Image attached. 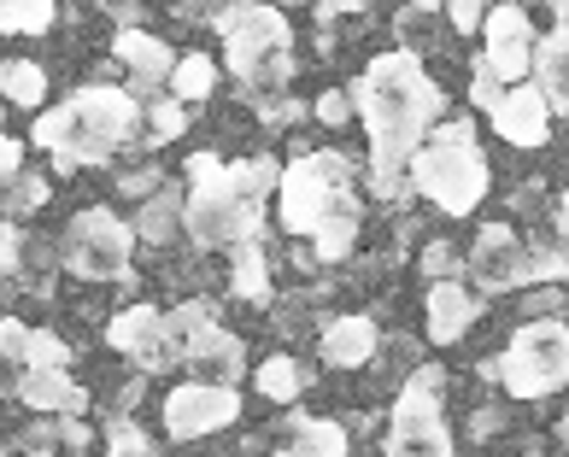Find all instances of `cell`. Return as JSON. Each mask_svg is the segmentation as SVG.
Returning <instances> with one entry per match:
<instances>
[{
  "mask_svg": "<svg viewBox=\"0 0 569 457\" xmlns=\"http://www.w3.org/2000/svg\"><path fill=\"white\" fill-rule=\"evenodd\" d=\"M347 94H352V112L365 118V135H370V194L382 205L406 200L411 194L406 164L417 153V141L447 118L440 82L423 71V59L411 48H388L370 59L365 77Z\"/></svg>",
  "mask_w": 569,
  "mask_h": 457,
  "instance_id": "cell-1",
  "label": "cell"
},
{
  "mask_svg": "<svg viewBox=\"0 0 569 457\" xmlns=\"http://www.w3.org/2000/svg\"><path fill=\"white\" fill-rule=\"evenodd\" d=\"M282 164L277 159H218L194 153L188 159V200H182V228L194 246H241L264 228V205L277 194Z\"/></svg>",
  "mask_w": 569,
  "mask_h": 457,
  "instance_id": "cell-2",
  "label": "cell"
},
{
  "mask_svg": "<svg viewBox=\"0 0 569 457\" xmlns=\"http://www.w3.org/2000/svg\"><path fill=\"white\" fill-rule=\"evenodd\" d=\"M136 130H141V100L130 89L94 82V89H77L36 118V148L59 171H82V164H107L112 153H123Z\"/></svg>",
  "mask_w": 569,
  "mask_h": 457,
  "instance_id": "cell-3",
  "label": "cell"
},
{
  "mask_svg": "<svg viewBox=\"0 0 569 457\" xmlns=\"http://www.w3.org/2000/svg\"><path fill=\"white\" fill-rule=\"evenodd\" d=\"M406 176H411V194H423L447 217H470L493 189V164L481 153L470 118H440L435 130L417 141Z\"/></svg>",
  "mask_w": 569,
  "mask_h": 457,
  "instance_id": "cell-4",
  "label": "cell"
},
{
  "mask_svg": "<svg viewBox=\"0 0 569 457\" xmlns=\"http://www.w3.org/2000/svg\"><path fill=\"white\" fill-rule=\"evenodd\" d=\"M212 30L223 41V65L236 71L247 100L288 94V77H293V24H288L277 7H264V0H223V7L212 12Z\"/></svg>",
  "mask_w": 569,
  "mask_h": 457,
  "instance_id": "cell-5",
  "label": "cell"
},
{
  "mask_svg": "<svg viewBox=\"0 0 569 457\" xmlns=\"http://www.w3.org/2000/svg\"><path fill=\"white\" fill-rule=\"evenodd\" d=\"M493 382L511 399H552V393L569 387V323L558 311L517 323V335L493 358Z\"/></svg>",
  "mask_w": 569,
  "mask_h": 457,
  "instance_id": "cell-6",
  "label": "cell"
},
{
  "mask_svg": "<svg viewBox=\"0 0 569 457\" xmlns=\"http://www.w3.org/2000/svg\"><path fill=\"white\" fill-rule=\"evenodd\" d=\"M277 217L288 235H311L329 212H341V205H352V159L347 153H300L282 164L277 176Z\"/></svg>",
  "mask_w": 569,
  "mask_h": 457,
  "instance_id": "cell-7",
  "label": "cell"
},
{
  "mask_svg": "<svg viewBox=\"0 0 569 457\" xmlns=\"http://www.w3.org/2000/svg\"><path fill=\"white\" fill-rule=\"evenodd\" d=\"M440 387H447V376H440L435 364H423L406 387H399V399L388 410V440H382L388 457H417V451L452 457L458 451L452 428H447V399H440Z\"/></svg>",
  "mask_w": 569,
  "mask_h": 457,
  "instance_id": "cell-8",
  "label": "cell"
},
{
  "mask_svg": "<svg viewBox=\"0 0 569 457\" xmlns=\"http://www.w3.org/2000/svg\"><path fill=\"white\" fill-rule=\"evenodd\" d=\"M136 258V223H123L107 205H89L59 235V264L82 282H123Z\"/></svg>",
  "mask_w": 569,
  "mask_h": 457,
  "instance_id": "cell-9",
  "label": "cell"
},
{
  "mask_svg": "<svg viewBox=\"0 0 569 457\" xmlns=\"http://www.w3.org/2000/svg\"><path fill=\"white\" fill-rule=\"evenodd\" d=\"M241 423V393L236 382H182L164 393V434L171 440H206V434H223V428H236Z\"/></svg>",
  "mask_w": 569,
  "mask_h": 457,
  "instance_id": "cell-10",
  "label": "cell"
},
{
  "mask_svg": "<svg viewBox=\"0 0 569 457\" xmlns=\"http://www.w3.org/2000/svg\"><path fill=\"white\" fill-rule=\"evenodd\" d=\"M463 282H476L481 294H511L529 282V241L511 223H488L476 246L463 253Z\"/></svg>",
  "mask_w": 569,
  "mask_h": 457,
  "instance_id": "cell-11",
  "label": "cell"
},
{
  "mask_svg": "<svg viewBox=\"0 0 569 457\" xmlns=\"http://www.w3.org/2000/svg\"><path fill=\"white\" fill-rule=\"evenodd\" d=\"M107 346L118 352V358H130L141 376H159V369L177 364L159 305H130V311H118V317L107 323Z\"/></svg>",
  "mask_w": 569,
  "mask_h": 457,
  "instance_id": "cell-12",
  "label": "cell"
},
{
  "mask_svg": "<svg viewBox=\"0 0 569 457\" xmlns=\"http://www.w3.org/2000/svg\"><path fill=\"white\" fill-rule=\"evenodd\" d=\"M481 35H488V65L505 77V82H522L529 77V65H535V41H540V30H535V18L517 7V0H505V7H488V18H481Z\"/></svg>",
  "mask_w": 569,
  "mask_h": 457,
  "instance_id": "cell-13",
  "label": "cell"
},
{
  "mask_svg": "<svg viewBox=\"0 0 569 457\" xmlns=\"http://www.w3.org/2000/svg\"><path fill=\"white\" fill-rule=\"evenodd\" d=\"M488 118L511 148H546V135H552V106H546V94L535 89V77L505 82V94L493 100Z\"/></svg>",
  "mask_w": 569,
  "mask_h": 457,
  "instance_id": "cell-14",
  "label": "cell"
},
{
  "mask_svg": "<svg viewBox=\"0 0 569 457\" xmlns=\"http://www.w3.org/2000/svg\"><path fill=\"white\" fill-rule=\"evenodd\" d=\"M481 311H488V299L470 294V282H463V276H435V287L423 294L429 341H435V346H458V341L481 323Z\"/></svg>",
  "mask_w": 569,
  "mask_h": 457,
  "instance_id": "cell-15",
  "label": "cell"
},
{
  "mask_svg": "<svg viewBox=\"0 0 569 457\" xmlns=\"http://www.w3.org/2000/svg\"><path fill=\"white\" fill-rule=\"evenodd\" d=\"M112 59H118L123 71H130V82H136L130 94H159L164 82H171V65H177V53L164 48L159 35L136 30V24H123V30L112 35Z\"/></svg>",
  "mask_w": 569,
  "mask_h": 457,
  "instance_id": "cell-16",
  "label": "cell"
},
{
  "mask_svg": "<svg viewBox=\"0 0 569 457\" xmlns=\"http://www.w3.org/2000/svg\"><path fill=\"white\" fill-rule=\"evenodd\" d=\"M12 393L36 410V417H82V410H89V393L66 376V364H53V369L24 364V376H18Z\"/></svg>",
  "mask_w": 569,
  "mask_h": 457,
  "instance_id": "cell-17",
  "label": "cell"
},
{
  "mask_svg": "<svg viewBox=\"0 0 569 457\" xmlns=\"http://www.w3.org/2000/svg\"><path fill=\"white\" fill-rule=\"evenodd\" d=\"M376 346H382V335H376V317H335L329 328H323V364L329 369H365L370 358H376Z\"/></svg>",
  "mask_w": 569,
  "mask_h": 457,
  "instance_id": "cell-18",
  "label": "cell"
},
{
  "mask_svg": "<svg viewBox=\"0 0 569 457\" xmlns=\"http://www.w3.org/2000/svg\"><path fill=\"white\" fill-rule=\"evenodd\" d=\"M282 451H300V457H341L347 451V428L329 423V417H306V410H288L282 428L270 434Z\"/></svg>",
  "mask_w": 569,
  "mask_h": 457,
  "instance_id": "cell-19",
  "label": "cell"
},
{
  "mask_svg": "<svg viewBox=\"0 0 569 457\" xmlns=\"http://www.w3.org/2000/svg\"><path fill=\"white\" fill-rule=\"evenodd\" d=\"M535 89L546 94V106L552 112H569V24H558L552 35H540L535 41Z\"/></svg>",
  "mask_w": 569,
  "mask_h": 457,
  "instance_id": "cell-20",
  "label": "cell"
},
{
  "mask_svg": "<svg viewBox=\"0 0 569 457\" xmlns=\"http://www.w3.org/2000/svg\"><path fill=\"white\" fill-rule=\"evenodd\" d=\"M218 311L206 305V299H182L177 311H164V335H171V352H177V364H194V352L218 335Z\"/></svg>",
  "mask_w": 569,
  "mask_h": 457,
  "instance_id": "cell-21",
  "label": "cell"
},
{
  "mask_svg": "<svg viewBox=\"0 0 569 457\" xmlns=\"http://www.w3.org/2000/svg\"><path fill=\"white\" fill-rule=\"evenodd\" d=\"M0 100H12V106H48V65H36V59H0Z\"/></svg>",
  "mask_w": 569,
  "mask_h": 457,
  "instance_id": "cell-22",
  "label": "cell"
},
{
  "mask_svg": "<svg viewBox=\"0 0 569 457\" xmlns=\"http://www.w3.org/2000/svg\"><path fill=\"white\" fill-rule=\"evenodd\" d=\"M188 369H200L206 382H236V387H241V376H247V346L229 335V328H218V335L194 352V364H188Z\"/></svg>",
  "mask_w": 569,
  "mask_h": 457,
  "instance_id": "cell-23",
  "label": "cell"
},
{
  "mask_svg": "<svg viewBox=\"0 0 569 457\" xmlns=\"http://www.w3.org/2000/svg\"><path fill=\"white\" fill-rule=\"evenodd\" d=\"M177 228H182V194H177V189H159V194H147V200H141V212H136V235H141L147 246L177 241Z\"/></svg>",
  "mask_w": 569,
  "mask_h": 457,
  "instance_id": "cell-24",
  "label": "cell"
},
{
  "mask_svg": "<svg viewBox=\"0 0 569 457\" xmlns=\"http://www.w3.org/2000/svg\"><path fill=\"white\" fill-rule=\"evenodd\" d=\"M229 294L247 305H270V258L252 241L236 246V264H229Z\"/></svg>",
  "mask_w": 569,
  "mask_h": 457,
  "instance_id": "cell-25",
  "label": "cell"
},
{
  "mask_svg": "<svg viewBox=\"0 0 569 457\" xmlns=\"http://www.w3.org/2000/svg\"><path fill=\"white\" fill-rule=\"evenodd\" d=\"M164 89H171L182 106H194V100H206L218 89V59L212 53H182L171 65V82H164Z\"/></svg>",
  "mask_w": 569,
  "mask_h": 457,
  "instance_id": "cell-26",
  "label": "cell"
},
{
  "mask_svg": "<svg viewBox=\"0 0 569 457\" xmlns=\"http://www.w3.org/2000/svg\"><path fill=\"white\" fill-rule=\"evenodd\" d=\"M252 382H259V393L270 405H293L306 393V369L288 358V352H277V358H264L259 369H252Z\"/></svg>",
  "mask_w": 569,
  "mask_h": 457,
  "instance_id": "cell-27",
  "label": "cell"
},
{
  "mask_svg": "<svg viewBox=\"0 0 569 457\" xmlns=\"http://www.w3.org/2000/svg\"><path fill=\"white\" fill-rule=\"evenodd\" d=\"M358 223H365V217H358V200H352V205L329 212L318 228H311V241H318V258H323V264H335V258L352 253V246H358Z\"/></svg>",
  "mask_w": 569,
  "mask_h": 457,
  "instance_id": "cell-28",
  "label": "cell"
},
{
  "mask_svg": "<svg viewBox=\"0 0 569 457\" xmlns=\"http://www.w3.org/2000/svg\"><path fill=\"white\" fill-rule=\"evenodd\" d=\"M59 0H0V35H48Z\"/></svg>",
  "mask_w": 569,
  "mask_h": 457,
  "instance_id": "cell-29",
  "label": "cell"
},
{
  "mask_svg": "<svg viewBox=\"0 0 569 457\" xmlns=\"http://www.w3.org/2000/svg\"><path fill=\"white\" fill-rule=\"evenodd\" d=\"M53 276H59V241H30V235H24L18 282H24L30 294H53Z\"/></svg>",
  "mask_w": 569,
  "mask_h": 457,
  "instance_id": "cell-30",
  "label": "cell"
},
{
  "mask_svg": "<svg viewBox=\"0 0 569 457\" xmlns=\"http://www.w3.org/2000/svg\"><path fill=\"white\" fill-rule=\"evenodd\" d=\"M48 205V176H36V171H18L7 189H0V212L7 217H30Z\"/></svg>",
  "mask_w": 569,
  "mask_h": 457,
  "instance_id": "cell-31",
  "label": "cell"
},
{
  "mask_svg": "<svg viewBox=\"0 0 569 457\" xmlns=\"http://www.w3.org/2000/svg\"><path fill=\"white\" fill-rule=\"evenodd\" d=\"M107 451H112V457H153V451H159V440H147V428H141V423H130V417L118 410V417L107 423Z\"/></svg>",
  "mask_w": 569,
  "mask_h": 457,
  "instance_id": "cell-32",
  "label": "cell"
},
{
  "mask_svg": "<svg viewBox=\"0 0 569 457\" xmlns=\"http://www.w3.org/2000/svg\"><path fill=\"white\" fill-rule=\"evenodd\" d=\"M141 118H147V135H153L159 148H164V141H177V135L188 130V106H182L177 94H164V100H153V106H147Z\"/></svg>",
  "mask_w": 569,
  "mask_h": 457,
  "instance_id": "cell-33",
  "label": "cell"
},
{
  "mask_svg": "<svg viewBox=\"0 0 569 457\" xmlns=\"http://www.w3.org/2000/svg\"><path fill=\"white\" fill-rule=\"evenodd\" d=\"M24 364L36 369H53V364H71V346L53 335V328H30V346H24Z\"/></svg>",
  "mask_w": 569,
  "mask_h": 457,
  "instance_id": "cell-34",
  "label": "cell"
},
{
  "mask_svg": "<svg viewBox=\"0 0 569 457\" xmlns=\"http://www.w3.org/2000/svg\"><path fill=\"white\" fill-rule=\"evenodd\" d=\"M252 106H259V123H270V130H288V123H300L311 112L293 94H270V100H252Z\"/></svg>",
  "mask_w": 569,
  "mask_h": 457,
  "instance_id": "cell-35",
  "label": "cell"
},
{
  "mask_svg": "<svg viewBox=\"0 0 569 457\" xmlns=\"http://www.w3.org/2000/svg\"><path fill=\"white\" fill-rule=\"evenodd\" d=\"M423 276L435 282V276H463V253L452 241H429L423 246Z\"/></svg>",
  "mask_w": 569,
  "mask_h": 457,
  "instance_id": "cell-36",
  "label": "cell"
},
{
  "mask_svg": "<svg viewBox=\"0 0 569 457\" xmlns=\"http://www.w3.org/2000/svg\"><path fill=\"white\" fill-rule=\"evenodd\" d=\"M18 258H24V228L0 217V282H18Z\"/></svg>",
  "mask_w": 569,
  "mask_h": 457,
  "instance_id": "cell-37",
  "label": "cell"
},
{
  "mask_svg": "<svg viewBox=\"0 0 569 457\" xmlns=\"http://www.w3.org/2000/svg\"><path fill=\"white\" fill-rule=\"evenodd\" d=\"M505 94V77L488 65V59H476V71H470V100H476V106L481 112H493V100Z\"/></svg>",
  "mask_w": 569,
  "mask_h": 457,
  "instance_id": "cell-38",
  "label": "cell"
},
{
  "mask_svg": "<svg viewBox=\"0 0 569 457\" xmlns=\"http://www.w3.org/2000/svg\"><path fill=\"white\" fill-rule=\"evenodd\" d=\"M311 118L329 123V130H341V123L352 118V94H347V89H323L318 100H311Z\"/></svg>",
  "mask_w": 569,
  "mask_h": 457,
  "instance_id": "cell-39",
  "label": "cell"
},
{
  "mask_svg": "<svg viewBox=\"0 0 569 457\" xmlns=\"http://www.w3.org/2000/svg\"><path fill=\"white\" fill-rule=\"evenodd\" d=\"M24 346H30V328L18 317H0V358L7 364H24Z\"/></svg>",
  "mask_w": 569,
  "mask_h": 457,
  "instance_id": "cell-40",
  "label": "cell"
},
{
  "mask_svg": "<svg viewBox=\"0 0 569 457\" xmlns=\"http://www.w3.org/2000/svg\"><path fill=\"white\" fill-rule=\"evenodd\" d=\"M18 451H59V417L30 423L24 434H18Z\"/></svg>",
  "mask_w": 569,
  "mask_h": 457,
  "instance_id": "cell-41",
  "label": "cell"
},
{
  "mask_svg": "<svg viewBox=\"0 0 569 457\" xmlns=\"http://www.w3.org/2000/svg\"><path fill=\"white\" fill-rule=\"evenodd\" d=\"M481 18H488V7H481V0H447V24H452L458 35L481 30Z\"/></svg>",
  "mask_w": 569,
  "mask_h": 457,
  "instance_id": "cell-42",
  "label": "cell"
},
{
  "mask_svg": "<svg viewBox=\"0 0 569 457\" xmlns=\"http://www.w3.org/2000/svg\"><path fill=\"white\" fill-rule=\"evenodd\" d=\"M552 241H558V258H563V276H569V189L552 200Z\"/></svg>",
  "mask_w": 569,
  "mask_h": 457,
  "instance_id": "cell-43",
  "label": "cell"
},
{
  "mask_svg": "<svg viewBox=\"0 0 569 457\" xmlns=\"http://www.w3.org/2000/svg\"><path fill=\"white\" fill-rule=\"evenodd\" d=\"M94 434L82 428V417H59V451H89Z\"/></svg>",
  "mask_w": 569,
  "mask_h": 457,
  "instance_id": "cell-44",
  "label": "cell"
},
{
  "mask_svg": "<svg viewBox=\"0 0 569 457\" xmlns=\"http://www.w3.org/2000/svg\"><path fill=\"white\" fill-rule=\"evenodd\" d=\"M311 7H318V18L329 24V18H358V12H365V0H311Z\"/></svg>",
  "mask_w": 569,
  "mask_h": 457,
  "instance_id": "cell-45",
  "label": "cell"
},
{
  "mask_svg": "<svg viewBox=\"0 0 569 457\" xmlns=\"http://www.w3.org/2000/svg\"><path fill=\"white\" fill-rule=\"evenodd\" d=\"M411 7H417V12H440L447 0H411Z\"/></svg>",
  "mask_w": 569,
  "mask_h": 457,
  "instance_id": "cell-46",
  "label": "cell"
},
{
  "mask_svg": "<svg viewBox=\"0 0 569 457\" xmlns=\"http://www.w3.org/2000/svg\"><path fill=\"white\" fill-rule=\"evenodd\" d=\"M552 12H558V24H569V0H552Z\"/></svg>",
  "mask_w": 569,
  "mask_h": 457,
  "instance_id": "cell-47",
  "label": "cell"
},
{
  "mask_svg": "<svg viewBox=\"0 0 569 457\" xmlns=\"http://www.w3.org/2000/svg\"><path fill=\"white\" fill-rule=\"evenodd\" d=\"M558 440H563V446H569V423H558Z\"/></svg>",
  "mask_w": 569,
  "mask_h": 457,
  "instance_id": "cell-48",
  "label": "cell"
},
{
  "mask_svg": "<svg viewBox=\"0 0 569 457\" xmlns=\"http://www.w3.org/2000/svg\"><path fill=\"white\" fill-rule=\"evenodd\" d=\"M0 135H7V130H0Z\"/></svg>",
  "mask_w": 569,
  "mask_h": 457,
  "instance_id": "cell-49",
  "label": "cell"
}]
</instances>
